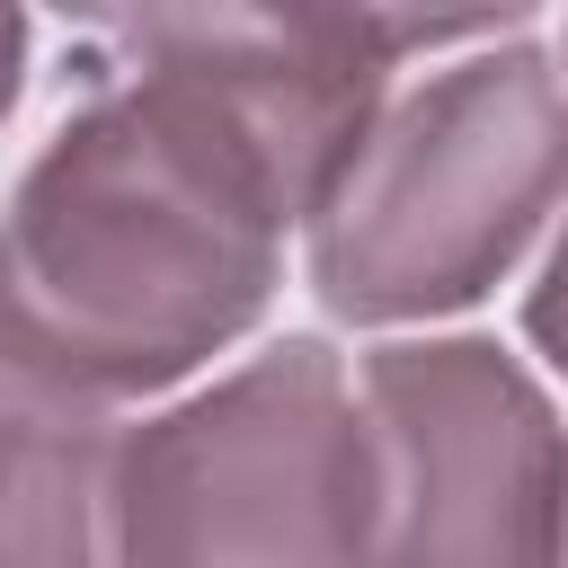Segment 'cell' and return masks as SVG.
I'll list each match as a JSON object with an SVG mask.
<instances>
[{
  "mask_svg": "<svg viewBox=\"0 0 568 568\" xmlns=\"http://www.w3.org/2000/svg\"><path fill=\"white\" fill-rule=\"evenodd\" d=\"M550 53H559V80H568V27H559V44H550Z\"/></svg>",
  "mask_w": 568,
  "mask_h": 568,
  "instance_id": "9c48e42d",
  "label": "cell"
},
{
  "mask_svg": "<svg viewBox=\"0 0 568 568\" xmlns=\"http://www.w3.org/2000/svg\"><path fill=\"white\" fill-rule=\"evenodd\" d=\"M568 204V80L524 36L470 44L390 89L382 124L302 231L328 320L408 328L488 302Z\"/></svg>",
  "mask_w": 568,
  "mask_h": 568,
  "instance_id": "7a4b0ae2",
  "label": "cell"
},
{
  "mask_svg": "<svg viewBox=\"0 0 568 568\" xmlns=\"http://www.w3.org/2000/svg\"><path fill=\"white\" fill-rule=\"evenodd\" d=\"M506 18L373 9H115L71 27L80 106L0 204V399L133 408L231 355L435 44Z\"/></svg>",
  "mask_w": 568,
  "mask_h": 568,
  "instance_id": "6da1fadb",
  "label": "cell"
},
{
  "mask_svg": "<svg viewBox=\"0 0 568 568\" xmlns=\"http://www.w3.org/2000/svg\"><path fill=\"white\" fill-rule=\"evenodd\" d=\"M124 408L0 399V568H124Z\"/></svg>",
  "mask_w": 568,
  "mask_h": 568,
  "instance_id": "5b68a950",
  "label": "cell"
},
{
  "mask_svg": "<svg viewBox=\"0 0 568 568\" xmlns=\"http://www.w3.org/2000/svg\"><path fill=\"white\" fill-rule=\"evenodd\" d=\"M364 408L328 337H275L124 435V568H364Z\"/></svg>",
  "mask_w": 568,
  "mask_h": 568,
  "instance_id": "3957f363",
  "label": "cell"
},
{
  "mask_svg": "<svg viewBox=\"0 0 568 568\" xmlns=\"http://www.w3.org/2000/svg\"><path fill=\"white\" fill-rule=\"evenodd\" d=\"M524 337H532V346H541V364L568 382V222H559V240H550V257H541L532 293H524Z\"/></svg>",
  "mask_w": 568,
  "mask_h": 568,
  "instance_id": "8992f818",
  "label": "cell"
},
{
  "mask_svg": "<svg viewBox=\"0 0 568 568\" xmlns=\"http://www.w3.org/2000/svg\"><path fill=\"white\" fill-rule=\"evenodd\" d=\"M373 532L364 568H550L568 426L497 337H382L355 364Z\"/></svg>",
  "mask_w": 568,
  "mask_h": 568,
  "instance_id": "277c9868",
  "label": "cell"
},
{
  "mask_svg": "<svg viewBox=\"0 0 568 568\" xmlns=\"http://www.w3.org/2000/svg\"><path fill=\"white\" fill-rule=\"evenodd\" d=\"M550 568H568V506H559V550H550Z\"/></svg>",
  "mask_w": 568,
  "mask_h": 568,
  "instance_id": "ba28073f",
  "label": "cell"
},
{
  "mask_svg": "<svg viewBox=\"0 0 568 568\" xmlns=\"http://www.w3.org/2000/svg\"><path fill=\"white\" fill-rule=\"evenodd\" d=\"M27 44H36V27H27L18 9H0V124H9L18 98H27Z\"/></svg>",
  "mask_w": 568,
  "mask_h": 568,
  "instance_id": "52a82bcc",
  "label": "cell"
}]
</instances>
